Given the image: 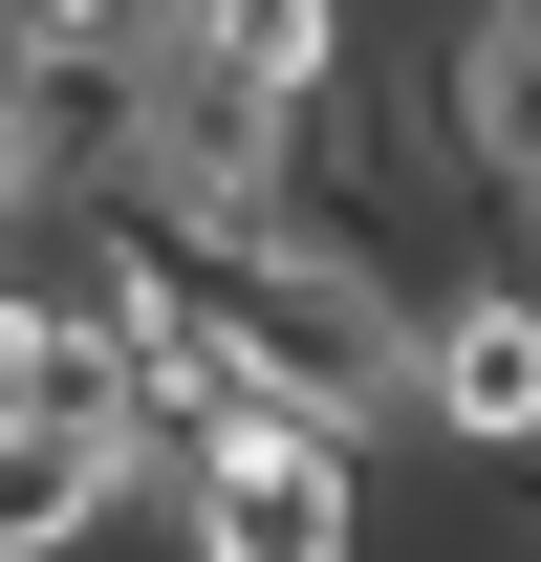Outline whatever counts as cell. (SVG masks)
<instances>
[{"label":"cell","mask_w":541,"mask_h":562,"mask_svg":"<svg viewBox=\"0 0 541 562\" xmlns=\"http://www.w3.org/2000/svg\"><path fill=\"white\" fill-rule=\"evenodd\" d=\"M411 432H433L455 476H541V260L411 303Z\"/></svg>","instance_id":"cell-2"},{"label":"cell","mask_w":541,"mask_h":562,"mask_svg":"<svg viewBox=\"0 0 541 562\" xmlns=\"http://www.w3.org/2000/svg\"><path fill=\"white\" fill-rule=\"evenodd\" d=\"M87 109H109V87H66L22 22H0V238H44V216L87 195Z\"/></svg>","instance_id":"cell-5"},{"label":"cell","mask_w":541,"mask_h":562,"mask_svg":"<svg viewBox=\"0 0 541 562\" xmlns=\"http://www.w3.org/2000/svg\"><path fill=\"white\" fill-rule=\"evenodd\" d=\"M0 22H22V44H44V66H66V87H131L152 44H196L217 0H0Z\"/></svg>","instance_id":"cell-6"},{"label":"cell","mask_w":541,"mask_h":562,"mask_svg":"<svg viewBox=\"0 0 541 562\" xmlns=\"http://www.w3.org/2000/svg\"><path fill=\"white\" fill-rule=\"evenodd\" d=\"M131 497H152V476H131L87 412H0V562H87Z\"/></svg>","instance_id":"cell-4"},{"label":"cell","mask_w":541,"mask_h":562,"mask_svg":"<svg viewBox=\"0 0 541 562\" xmlns=\"http://www.w3.org/2000/svg\"><path fill=\"white\" fill-rule=\"evenodd\" d=\"M152 541L174 562H368L390 541V454H346V432H303V412H239L217 454L152 476Z\"/></svg>","instance_id":"cell-1"},{"label":"cell","mask_w":541,"mask_h":562,"mask_svg":"<svg viewBox=\"0 0 541 562\" xmlns=\"http://www.w3.org/2000/svg\"><path fill=\"white\" fill-rule=\"evenodd\" d=\"M433 151L541 216V0H455L433 22Z\"/></svg>","instance_id":"cell-3"}]
</instances>
